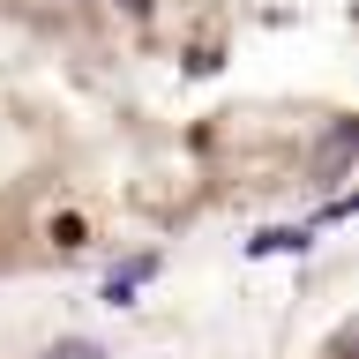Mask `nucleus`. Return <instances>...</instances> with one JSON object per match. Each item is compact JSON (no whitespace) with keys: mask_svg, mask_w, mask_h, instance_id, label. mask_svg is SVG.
<instances>
[{"mask_svg":"<svg viewBox=\"0 0 359 359\" xmlns=\"http://www.w3.org/2000/svg\"><path fill=\"white\" fill-rule=\"evenodd\" d=\"M232 0H0V292L67 285L344 172V105L232 97Z\"/></svg>","mask_w":359,"mask_h":359,"instance_id":"1","label":"nucleus"}]
</instances>
